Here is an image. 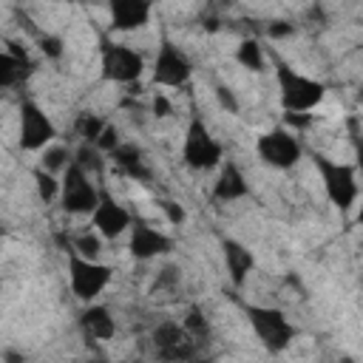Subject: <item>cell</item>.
I'll use <instances>...</instances> for the list:
<instances>
[{
  "instance_id": "6da1fadb",
  "label": "cell",
  "mask_w": 363,
  "mask_h": 363,
  "mask_svg": "<svg viewBox=\"0 0 363 363\" xmlns=\"http://www.w3.org/2000/svg\"><path fill=\"white\" fill-rule=\"evenodd\" d=\"M275 74H278V88H281V105H284L286 113H306L323 99L326 88L320 82L298 74L295 68L281 62Z\"/></svg>"
},
{
  "instance_id": "7a4b0ae2",
  "label": "cell",
  "mask_w": 363,
  "mask_h": 363,
  "mask_svg": "<svg viewBox=\"0 0 363 363\" xmlns=\"http://www.w3.org/2000/svg\"><path fill=\"white\" fill-rule=\"evenodd\" d=\"M201 343L193 340V335L173 320H164L153 329V352L162 363H190L196 360Z\"/></svg>"
},
{
  "instance_id": "3957f363",
  "label": "cell",
  "mask_w": 363,
  "mask_h": 363,
  "mask_svg": "<svg viewBox=\"0 0 363 363\" xmlns=\"http://www.w3.org/2000/svg\"><path fill=\"white\" fill-rule=\"evenodd\" d=\"M247 315H250V323L255 329V335L261 337V343L269 349V352H284L298 329L284 318L281 309H269V306H247Z\"/></svg>"
},
{
  "instance_id": "277c9868",
  "label": "cell",
  "mask_w": 363,
  "mask_h": 363,
  "mask_svg": "<svg viewBox=\"0 0 363 363\" xmlns=\"http://www.w3.org/2000/svg\"><path fill=\"white\" fill-rule=\"evenodd\" d=\"M315 164L323 176V187H326V196L332 204H337L340 210H349L357 199V176H354V167L352 164H343V162H332L326 156H315Z\"/></svg>"
},
{
  "instance_id": "5b68a950",
  "label": "cell",
  "mask_w": 363,
  "mask_h": 363,
  "mask_svg": "<svg viewBox=\"0 0 363 363\" xmlns=\"http://www.w3.org/2000/svg\"><path fill=\"white\" fill-rule=\"evenodd\" d=\"M145 71V60L125 43H102V77L111 82H136Z\"/></svg>"
},
{
  "instance_id": "8992f818",
  "label": "cell",
  "mask_w": 363,
  "mask_h": 363,
  "mask_svg": "<svg viewBox=\"0 0 363 363\" xmlns=\"http://www.w3.org/2000/svg\"><path fill=\"white\" fill-rule=\"evenodd\" d=\"M113 269L108 264H96L88 258H79L77 252L68 255V278H71V289L77 298L82 301H94L108 284H111Z\"/></svg>"
},
{
  "instance_id": "52a82bcc",
  "label": "cell",
  "mask_w": 363,
  "mask_h": 363,
  "mask_svg": "<svg viewBox=\"0 0 363 363\" xmlns=\"http://www.w3.org/2000/svg\"><path fill=\"white\" fill-rule=\"evenodd\" d=\"M60 196H62L65 213H94V207L99 204V190H96V184L91 182V176H88L77 162H71V164L65 167V179H62Z\"/></svg>"
},
{
  "instance_id": "ba28073f",
  "label": "cell",
  "mask_w": 363,
  "mask_h": 363,
  "mask_svg": "<svg viewBox=\"0 0 363 363\" xmlns=\"http://www.w3.org/2000/svg\"><path fill=\"white\" fill-rule=\"evenodd\" d=\"M182 159L193 170H210L221 162V145L210 136V130L204 128L201 119L190 122L187 136H184V147H182Z\"/></svg>"
},
{
  "instance_id": "9c48e42d",
  "label": "cell",
  "mask_w": 363,
  "mask_h": 363,
  "mask_svg": "<svg viewBox=\"0 0 363 363\" xmlns=\"http://www.w3.org/2000/svg\"><path fill=\"white\" fill-rule=\"evenodd\" d=\"M255 147H258V156H261L267 164L278 167V170L292 167V164L301 159V153H303L298 136H292L286 128H275V130L258 136V145H255Z\"/></svg>"
},
{
  "instance_id": "30bf717a",
  "label": "cell",
  "mask_w": 363,
  "mask_h": 363,
  "mask_svg": "<svg viewBox=\"0 0 363 363\" xmlns=\"http://www.w3.org/2000/svg\"><path fill=\"white\" fill-rule=\"evenodd\" d=\"M54 136H57V128L43 113V108L34 102H23L20 105V147L23 150H40Z\"/></svg>"
},
{
  "instance_id": "8fae6325",
  "label": "cell",
  "mask_w": 363,
  "mask_h": 363,
  "mask_svg": "<svg viewBox=\"0 0 363 363\" xmlns=\"http://www.w3.org/2000/svg\"><path fill=\"white\" fill-rule=\"evenodd\" d=\"M190 74H193V62L187 60V54L173 43H162L153 65V82L176 88V85H184Z\"/></svg>"
},
{
  "instance_id": "7c38bea8",
  "label": "cell",
  "mask_w": 363,
  "mask_h": 363,
  "mask_svg": "<svg viewBox=\"0 0 363 363\" xmlns=\"http://www.w3.org/2000/svg\"><path fill=\"white\" fill-rule=\"evenodd\" d=\"M91 221H94V227H96L99 235L116 238V235H122V233L130 227V213H128L119 201H113L105 190H99V204L94 207Z\"/></svg>"
},
{
  "instance_id": "4fadbf2b",
  "label": "cell",
  "mask_w": 363,
  "mask_h": 363,
  "mask_svg": "<svg viewBox=\"0 0 363 363\" xmlns=\"http://www.w3.org/2000/svg\"><path fill=\"white\" fill-rule=\"evenodd\" d=\"M170 250H173L170 235H164L162 230H156V227H150V224H145V221H136L133 235H130V252H133V258L147 261V258L164 255V252H170Z\"/></svg>"
},
{
  "instance_id": "5bb4252c",
  "label": "cell",
  "mask_w": 363,
  "mask_h": 363,
  "mask_svg": "<svg viewBox=\"0 0 363 363\" xmlns=\"http://www.w3.org/2000/svg\"><path fill=\"white\" fill-rule=\"evenodd\" d=\"M150 17V6L142 3V0H116L111 6V26L116 31H130V28H139L145 26Z\"/></svg>"
},
{
  "instance_id": "9a60e30c",
  "label": "cell",
  "mask_w": 363,
  "mask_h": 363,
  "mask_svg": "<svg viewBox=\"0 0 363 363\" xmlns=\"http://www.w3.org/2000/svg\"><path fill=\"white\" fill-rule=\"evenodd\" d=\"M113 164L119 173H125L133 182H150V167L145 164V153L136 145H119L113 153Z\"/></svg>"
},
{
  "instance_id": "2e32d148",
  "label": "cell",
  "mask_w": 363,
  "mask_h": 363,
  "mask_svg": "<svg viewBox=\"0 0 363 363\" xmlns=\"http://www.w3.org/2000/svg\"><path fill=\"white\" fill-rule=\"evenodd\" d=\"M28 71H31V62L17 43H9V48H0V88L20 82Z\"/></svg>"
},
{
  "instance_id": "e0dca14e",
  "label": "cell",
  "mask_w": 363,
  "mask_h": 363,
  "mask_svg": "<svg viewBox=\"0 0 363 363\" xmlns=\"http://www.w3.org/2000/svg\"><path fill=\"white\" fill-rule=\"evenodd\" d=\"M247 190H250V184H247L244 173L238 170V164L227 162V164L221 167L218 179H216V187H213V199H218V201H235V199L247 196Z\"/></svg>"
},
{
  "instance_id": "ac0fdd59",
  "label": "cell",
  "mask_w": 363,
  "mask_h": 363,
  "mask_svg": "<svg viewBox=\"0 0 363 363\" xmlns=\"http://www.w3.org/2000/svg\"><path fill=\"white\" fill-rule=\"evenodd\" d=\"M79 326H82V332H85L88 337H94V340H111L113 332H116V323H113V318H111V312H108L105 306H91V309H85V312L79 315Z\"/></svg>"
},
{
  "instance_id": "d6986e66",
  "label": "cell",
  "mask_w": 363,
  "mask_h": 363,
  "mask_svg": "<svg viewBox=\"0 0 363 363\" xmlns=\"http://www.w3.org/2000/svg\"><path fill=\"white\" fill-rule=\"evenodd\" d=\"M224 261H227V269H230V278L233 284H244V278L250 275V269L255 267V258L247 247H241L238 241H224Z\"/></svg>"
},
{
  "instance_id": "ffe728a7",
  "label": "cell",
  "mask_w": 363,
  "mask_h": 363,
  "mask_svg": "<svg viewBox=\"0 0 363 363\" xmlns=\"http://www.w3.org/2000/svg\"><path fill=\"white\" fill-rule=\"evenodd\" d=\"M235 60L250 71H261L264 68V54H261V45L255 40H244L238 45V51H235Z\"/></svg>"
},
{
  "instance_id": "44dd1931",
  "label": "cell",
  "mask_w": 363,
  "mask_h": 363,
  "mask_svg": "<svg viewBox=\"0 0 363 363\" xmlns=\"http://www.w3.org/2000/svg\"><path fill=\"white\" fill-rule=\"evenodd\" d=\"M105 119H99V116H94V113H82L79 116V122H77V133L85 139V145H94L96 139H99V133L105 130Z\"/></svg>"
},
{
  "instance_id": "7402d4cb",
  "label": "cell",
  "mask_w": 363,
  "mask_h": 363,
  "mask_svg": "<svg viewBox=\"0 0 363 363\" xmlns=\"http://www.w3.org/2000/svg\"><path fill=\"white\" fill-rule=\"evenodd\" d=\"M99 238L96 235H91V233H82V235H77L74 238V247H71V252H77L79 258H88V261H94L96 255H99Z\"/></svg>"
},
{
  "instance_id": "603a6c76",
  "label": "cell",
  "mask_w": 363,
  "mask_h": 363,
  "mask_svg": "<svg viewBox=\"0 0 363 363\" xmlns=\"http://www.w3.org/2000/svg\"><path fill=\"white\" fill-rule=\"evenodd\" d=\"M182 326L193 335V340H196V343H201V340L207 337V332H210V329H207V320H204V315H201V309H196V306L187 312V318H184V323H182Z\"/></svg>"
},
{
  "instance_id": "cb8c5ba5",
  "label": "cell",
  "mask_w": 363,
  "mask_h": 363,
  "mask_svg": "<svg viewBox=\"0 0 363 363\" xmlns=\"http://www.w3.org/2000/svg\"><path fill=\"white\" fill-rule=\"evenodd\" d=\"M34 182H37V196L48 204L51 199H57V193H60V184H57V179L51 176V173H45V170H37L34 173Z\"/></svg>"
},
{
  "instance_id": "d4e9b609",
  "label": "cell",
  "mask_w": 363,
  "mask_h": 363,
  "mask_svg": "<svg viewBox=\"0 0 363 363\" xmlns=\"http://www.w3.org/2000/svg\"><path fill=\"white\" fill-rule=\"evenodd\" d=\"M94 147H96V150H105V153H113V150L119 147V133H116V128L105 125V130L99 133V139L94 142Z\"/></svg>"
},
{
  "instance_id": "484cf974",
  "label": "cell",
  "mask_w": 363,
  "mask_h": 363,
  "mask_svg": "<svg viewBox=\"0 0 363 363\" xmlns=\"http://www.w3.org/2000/svg\"><path fill=\"white\" fill-rule=\"evenodd\" d=\"M40 48H43V54H45V57H51V60L62 57V40H60V37L43 34V37H40Z\"/></svg>"
},
{
  "instance_id": "4316f807",
  "label": "cell",
  "mask_w": 363,
  "mask_h": 363,
  "mask_svg": "<svg viewBox=\"0 0 363 363\" xmlns=\"http://www.w3.org/2000/svg\"><path fill=\"white\" fill-rule=\"evenodd\" d=\"M65 150L62 147H54V150H48L45 156H43V167H45V173H51V170H57V167H68V162H65Z\"/></svg>"
},
{
  "instance_id": "83f0119b",
  "label": "cell",
  "mask_w": 363,
  "mask_h": 363,
  "mask_svg": "<svg viewBox=\"0 0 363 363\" xmlns=\"http://www.w3.org/2000/svg\"><path fill=\"white\" fill-rule=\"evenodd\" d=\"M176 284H179V272H176V267H164V269L156 275L153 289H173Z\"/></svg>"
},
{
  "instance_id": "f1b7e54d",
  "label": "cell",
  "mask_w": 363,
  "mask_h": 363,
  "mask_svg": "<svg viewBox=\"0 0 363 363\" xmlns=\"http://www.w3.org/2000/svg\"><path fill=\"white\" fill-rule=\"evenodd\" d=\"M159 207L164 210V216H167L173 224H182V221H184V210H182V204H176V201H170V199H162Z\"/></svg>"
},
{
  "instance_id": "f546056e",
  "label": "cell",
  "mask_w": 363,
  "mask_h": 363,
  "mask_svg": "<svg viewBox=\"0 0 363 363\" xmlns=\"http://www.w3.org/2000/svg\"><path fill=\"white\" fill-rule=\"evenodd\" d=\"M216 94H218V102H221L224 108H230V111H238V102H235V96H233V91H230V88L218 85V88H216Z\"/></svg>"
},
{
  "instance_id": "4dcf8cb0",
  "label": "cell",
  "mask_w": 363,
  "mask_h": 363,
  "mask_svg": "<svg viewBox=\"0 0 363 363\" xmlns=\"http://www.w3.org/2000/svg\"><path fill=\"white\" fill-rule=\"evenodd\" d=\"M170 111H173L170 99H167L164 94H156V96H153V113H156V116H167Z\"/></svg>"
},
{
  "instance_id": "1f68e13d",
  "label": "cell",
  "mask_w": 363,
  "mask_h": 363,
  "mask_svg": "<svg viewBox=\"0 0 363 363\" xmlns=\"http://www.w3.org/2000/svg\"><path fill=\"white\" fill-rule=\"evenodd\" d=\"M292 31H295V26H292V23H284V20L269 26V37H286V34H292Z\"/></svg>"
},
{
  "instance_id": "d6a6232c",
  "label": "cell",
  "mask_w": 363,
  "mask_h": 363,
  "mask_svg": "<svg viewBox=\"0 0 363 363\" xmlns=\"http://www.w3.org/2000/svg\"><path fill=\"white\" fill-rule=\"evenodd\" d=\"M6 360H9V363H23V354H14V352H9V354H6Z\"/></svg>"
},
{
  "instance_id": "836d02e7",
  "label": "cell",
  "mask_w": 363,
  "mask_h": 363,
  "mask_svg": "<svg viewBox=\"0 0 363 363\" xmlns=\"http://www.w3.org/2000/svg\"><path fill=\"white\" fill-rule=\"evenodd\" d=\"M190 363H210V360H199V357H196V360H190Z\"/></svg>"
}]
</instances>
